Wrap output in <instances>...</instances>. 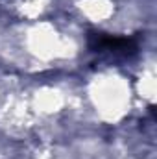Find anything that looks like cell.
<instances>
[{
  "mask_svg": "<svg viewBox=\"0 0 157 159\" xmlns=\"http://www.w3.org/2000/svg\"><path fill=\"white\" fill-rule=\"evenodd\" d=\"M89 46L92 50H107L111 54L120 56H131L137 52V41L131 37H113V35H104V34H92L89 37Z\"/></svg>",
  "mask_w": 157,
  "mask_h": 159,
  "instance_id": "6da1fadb",
  "label": "cell"
}]
</instances>
